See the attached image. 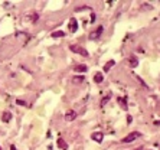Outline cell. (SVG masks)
I'll list each match as a JSON object with an SVG mask.
<instances>
[{
	"instance_id": "cell-12",
	"label": "cell",
	"mask_w": 160,
	"mask_h": 150,
	"mask_svg": "<svg viewBox=\"0 0 160 150\" xmlns=\"http://www.w3.org/2000/svg\"><path fill=\"white\" fill-rule=\"evenodd\" d=\"M58 147H61V149L62 150H66V143H65V141H63L62 138H58Z\"/></svg>"
},
{
	"instance_id": "cell-4",
	"label": "cell",
	"mask_w": 160,
	"mask_h": 150,
	"mask_svg": "<svg viewBox=\"0 0 160 150\" xmlns=\"http://www.w3.org/2000/svg\"><path fill=\"white\" fill-rule=\"evenodd\" d=\"M68 28H69V32H72V33L78 30V22H76V19H75V17H72V19L69 20Z\"/></svg>"
},
{
	"instance_id": "cell-11",
	"label": "cell",
	"mask_w": 160,
	"mask_h": 150,
	"mask_svg": "<svg viewBox=\"0 0 160 150\" xmlns=\"http://www.w3.org/2000/svg\"><path fill=\"white\" fill-rule=\"evenodd\" d=\"M87 69H88V66H87V65H84V63H82V65H76V66H75V71H76V72H85Z\"/></svg>"
},
{
	"instance_id": "cell-5",
	"label": "cell",
	"mask_w": 160,
	"mask_h": 150,
	"mask_svg": "<svg viewBox=\"0 0 160 150\" xmlns=\"http://www.w3.org/2000/svg\"><path fill=\"white\" fill-rule=\"evenodd\" d=\"M91 138H92V140H95L97 143H101V141H103V138H104V134L101 131H95V133H92Z\"/></svg>"
},
{
	"instance_id": "cell-2",
	"label": "cell",
	"mask_w": 160,
	"mask_h": 150,
	"mask_svg": "<svg viewBox=\"0 0 160 150\" xmlns=\"http://www.w3.org/2000/svg\"><path fill=\"white\" fill-rule=\"evenodd\" d=\"M69 49L72 52H75V53H79V55H82V56H88V52H87L85 48H82V46H76V45H71L69 46Z\"/></svg>"
},
{
	"instance_id": "cell-16",
	"label": "cell",
	"mask_w": 160,
	"mask_h": 150,
	"mask_svg": "<svg viewBox=\"0 0 160 150\" xmlns=\"http://www.w3.org/2000/svg\"><path fill=\"white\" fill-rule=\"evenodd\" d=\"M72 81H75V82H84V77H82V75H81V77H74Z\"/></svg>"
},
{
	"instance_id": "cell-3",
	"label": "cell",
	"mask_w": 160,
	"mask_h": 150,
	"mask_svg": "<svg viewBox=\"0 0 160 150\" xmlns=\"http://www.w3.org/2000/svg\"><path fill=\"white\" fill-rule=\"evenodd\" d=\"M103 30H104V28L103 26H98L97 28V30H94V32H91L90 33V39H98L100 36H101V33H103Z\"/></svg>"
},
{
	"instance_id": "cell-14",
	"label": "cell",
	"mask_w": 160,
	"mask_h": 150,
	"mask_svg": "<svg viewBox=\"0 0 160 150\" xmlns=\"http://www.w3.org/2000/svg\"><path fill=\"white\" fill-rule=\"evenodd\" d=\"M63 35H65V33H63L62 30H56V32H52L51 36H52V38H62Z\"/></svg>"
},
{
	"instance_id": "cell-15",
	"label": "cell",
	"mask_w": 160,
	"mask_h": 150,
	"mask_svg": "<svg viewBox=\"0 0 160 150\" xmlns=\"http://www.w3.org/2000/svg\"><path fill=\"white\" fill-rule=\"evenodd\" d=\"M110 98H111V94H108V95H107L105 98H103V101H101V107H104L105 104L108 103V101H110Z\"/></svg>"
},
{
	"instance_id": "cell-8",
	"label": "cell",
	"mask_w": 160,
	"mask_h": 150,
	"mask_svg": "<svg viewBox=\"0 0 160 150\" xmlns=\"http://www.w3.org/2000/svg\"><path fill=\"white\" fill-rule=\"evenodd\" d=\"M114 65H115V61H114V59H111V61H108V62L104 65V69H103V71H104V72H108V71L113 68Z\"/></svg>"
},
{
	"instance_id": "cell-19",
	"label": "cell",
	"mask_w": 160,
	"mask_h": 150,
	"mask_svg": "<svg viewBox=\"0 0 160 150\" xmlns=\"http://www.w3.org/2000/svg\"><path fill=\"white\" fill-rule=\"evenodd\" d=\"M94 20H95V15L92 13V15H91V22H94Z\"/></svg>"
},
{
	"instance_id": "cell-21",
	"label": "cell",
	"mask_w": 160,
	"mask_h": 150,
	"mask_svg": "<svg viewBox=\"0 0 160 150\" xmlns=\"http://www.w3.org/2000/svg\"><path fill=\"white\" fill-rule=\"evenodd\" d=\"M154 124H156V126H159V124H160V121H154Z\"/></svg>"
},
{
	"instance_id": "cell-9",
	"label": "cell",
	"mask_w": 160,
	"mask_h": 150,
	"mask_svg": "<svg viewBox=\"0 0 160 150\" xmlns=\"http://www.w3.org/2000/svg\"><path fill=\"white\" fill-rule=\"evenodd\" d=\"M103 81H104V75H103V72H97V74L94 75V82L100 84V82H103Z\"/></svg>"
},
{
	"instance_id": "cell-20",
	"label": "cell",
	"mask_w": 160,
	"mask_h": 150,
	"mask_svg": "<svg viewBox=\"0 0 160 150\" xmlns=\"http://www.w3.org/2000/svg\"><path fill=\"white\" fill-rule=\"evenodd\" d=\"M10 150H16V147H15V146H10Z\"/></svg>"
},
{
	"instance_id": "cell-7",
	"label": "cell",
	"mask_w": 160,
	"mask_h": 150,
	"mask_svg": "<svg viewBox=\"0 0 160 150\" xmlns=\"http://www.w3.org/2000/svg\"><path fill=\"white\" fill-rule=\"evenodd\" d=\"M10 120H12V113L5 111V113L2 114V121H3V123H9Z\"/></svg>"
},
{
	"instance_id": "cell-22",
	"label": "cell",
	"mask_w": 160,
	"mask_h": 150,
	"mask_svg": "<svg viewBox=\"0 0 160 150\" xmlns=\"http://www.w3.org/2000/svg\"><path fill=\"white\" fill-rule=\"evenodd\" d=\"M134 150H143V147H137V149H134Z\"/></svg>"
},
{
	"instance_id": "cell-1",
	"label": "cell",
	"mask_w": 160,
	"mask_h": 150,
	"mask_svg": "<svg viewBox=\"0 0 160 150\" xmlns=\"http://www.w3.org/2000/svg\"><path fill=\"white\" fill-rule=\"evenodd\" d=\"M140 136H141V134H140L138 131H133V133H130V134H127V136L123 138L121 141H123V143H131V141H134V140H136V138H138Z\"/></svg>"
},
{
	"instance_id": "cell-10",
	"label": "cell",
	"mask_w": 160,
	"mask_h": 150,
	"mask_svg": "<svg viewBox=\"0 0 160 150\" xmlns=\"http://www.w3.org/2000/svg\"><path fill=\"white\" fill-rule=\"evenodd\" d=\"M128 63H130V66H131V68H136V66L138 65V59L136 56H131V58H130V61H128Z\"/></svg>"
},
{
	"instance_id": "cell-17",
	"label": "cell",
	"mask_w": 160,
	"mask_h": 150,
	"mask_svg": "<svg viewBox=\"0 0 160 150\" xmlns=\"http://www.w3.org/2000/svg\"><path fill=\"white\" fill-rule=\"evenodd\" d=\"M137 78H138V77H137ZM138 82H140V84H141L143 87H146V88H147V85H146V82H144V81L141 80V78H138Z\"/></svg>"
},
{
	"instance_id": "cell-6",
	"label": "cell",
	"mask_w": 160,
	"mask_h": 150,
	"mask_svg": "<svg viewBox=\"0 0 160 150\" xmlns=\"http://www.w3.org/2000/svg\"><path fill=\"white\" fill-rule=\"evenodd\" d=\"M76 118V113H75L74 110H69V111H66V114H65V120L66 121H72Z\"/></svg>"
},
{
	"instance_id": "cell-23",
	"label": "cell",
	"mask_w": 160,
	"mask_h": 150,
	"mask_svg": "<svg viewBox=\"0 0 160 150\" xmlns=\"http://www.w3.org/2000/svg\"><path fill=\"white\" fill-rule=\"evenodd\" d=\"M0 150H2V147H0Z\"/></svg>"
},
{
	"instance_id": "cell-18",
	"label": "cell",
	"mask_w": 160,
	"mask_h": 150,
	"mask_svg": "<svg viewBox=\"0 0 160 150\" xmlns=\"http://www.w3.org/2000/svg\"><path fill=\"white\" fill-rule=\"evenodd\" d=\"M16 103L19 104V105H22V107H23V105H26V103H25V101H22V100H17Z\"/></svg>"
},
{
	"instance_id": "cell-13",
	"label": "cell",
	"mask_w": 160,
	"mask_h": 150,
	"mask_svg": "<svg viewBox=\"0 0 160 150\" xmlns=\"http://www.w3.org/2000/svg\"><path fill=\"white\" fill-rule=\"evenodd\" d=\"M117 101L121 104V107H123V108H127V100H126V98L118 97V98H117Z\"/></svg>"
}]
</instances>
